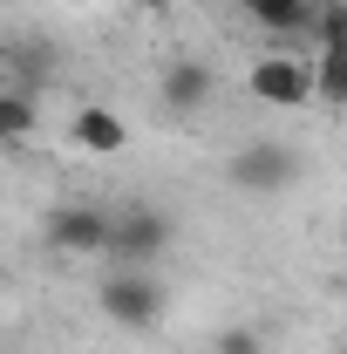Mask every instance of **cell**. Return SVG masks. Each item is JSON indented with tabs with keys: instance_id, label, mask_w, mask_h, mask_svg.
I'll list each match as a JSON object with an SVG mask.
<instances>
[{
	"instance_id": "1",
	"label": "cell",
	"mask_w": 347,
	"mask_h": 354,
	"mask_svg": "<svg viewBox=\"0 0 347 354\" xmlns=\"http://www.w3.org/2000/svg\"><path fill=\"white\" fill-rule=\"evenodd\" d=\"M95 307L102 320H116V327H130V334H150L164 307H171V286L150 272V266H116L102 286H95Z\"/></svg>"
},
{
	"instance_id": "2",
	"label": "cell",
	"mask_w": 347,
	"mask_h": 354,
	"mask_svg": "<svg viewBox=\"0 0 347 354\" xmlns=\"http://www.w3.org/2000/svg\"><path fill=\"white\" fill-rule=\"evenodd\" d=\"M300 150L293 143H279V136H252V143H238L232 150V164H225V184L232 191H245V198H279V191H293L300 184Z\"/></svg>"
},
{
	"instance_id": "3",
	"label": "cell",
	"mask_w": 347,
	"mask_h": 354,
	"mask_svg": "<svg viewBox=\"0 0 347 354\" xmlns=\"http://www.w3.org/2000/svg\"><path fill=\"white\" fill-rule=\"evenodd\" d=\"M252 95H259L265 109H306V102H320V68H313V55H293V48H272L252 62Z\"/></svg>"
},
{
	"instance_id": "4",
	"label": "cell",
	"mask_w": 347,
	"mask_h": 354,
	"mask_svg": "<svg viewBox=\"0 0 347 354\" xmlns=\"http://www.w3.org/2000/svg\"><path fill=\"white\" fill-rule=\"evenodd\" d=\"M109 232H116V212H102V205H55L41 218L48 252H62V259H109Z\"/></svg>"
},
{
	"instance_id": "5",
	"label": "cell",
	"mask_w": 347,
	"mask_h": 354,
	"mask_svg": "<svg viewBox=\"0 0 347 354\" xmlns=\"http://www.w3.org/2000/svg\"><path fill=\"white\" fill-rule=\"evenodd\" d=\"M171 232L177 225L157 212V205H130V212H116V232H109V259L116 266H150L171 252Z\"/></svg>"
},
{
	"instance_id": "6",
	"label": "cell",
	"mask_w": 347,
	"mask_h": 354,
	"mask_svg": "<svg viewBox=\"0 0 347 354\" xmlns=\"http://www.w3.org/2000/svg\"><path fill=\"white\" fill-rule=\"evenodd\" d=\"M313 35H320V55H313V68H320V102H327V109H347V7L341 0H320Z\"/></svg>"
},
{
	"instance_id": "7",
	"label": "cell",
	"mask_w": 347,
	"mask_h": 354,
	"mask_svg": "<svg viewBox=\"0 0 347 354\" xmlns=\"http://www.w3.org/2000/svg\"><path fill=\"white\" fill-rule=\"evenodd\" d=\"M157 95H164L171 116H198L218 95V68L198 62V55H177V62H164V75H157Z\"/></svg>"
},
{
	"instance_id": "8",
	"label": "cell",
	"mask_w": 347,
	"mask_h": 354,
	"mask_svg": "<svg viewBox=\"0 0 347 354\" xmlns=\"http://www.w3.org/2000/svg\"><path fill=\"white\" fill-rule=\"evenodd\" d=\"M238 7L272 41H313V21H320V0H238Z\"/></svg>"
},
{
	"instance_id": "9",
	"label": "cell",
	"mask_w": 347,
	"mask_h": 354,
	"mask_svg": "<svg viewBox=\"0 0 347 354\" xmlns=\"http://www.w3.org/2000/svg\"><path fill=\"white\" fill-rule=\"evenodd\" d=\"M68 136H75V150H88V157H116L130 143V123L116 109H102V102H82L75 123H68Z\"/></svg>"
},
{
	"instance_id": "10",
	"label": "cell",
	"mask_w": 347,
	"mask_h": 354,
	"mask_svg": "<svg viewBox=\"0 0 347 354\" xmlns=\"http://www.w3.org/2000/svg\"><path fill=\"white\" fill-rule=\"evenodd\" d=\"M41 123V88H0V143H21Z\"/></svg>"
},
{
	"instance_id": "11",
	"label": "cell",
	"mask_w": 347,
	"mask_h": 354,
	"mask_svg": "<svg viewBox=\"0 0 347 354\" xmlns=\"http://www.w3.org/2000/svg\"><path fill=\"white\" fill-rule=\"evenodd\" d=\"M212 354H265V341H259V327L232 320V327H218V334H212Z\"/></svg>"
},
{
	"instance_id": "12",
	"label": "cell",
	"mask_w": 347,
	"mask_h": 354,
	"mask_svg": "<svg viewBox=\"0 0 347 354\" xmlns=\"http://www.w3.org/2000/svg\"><path fill=\"white\" fill-rule=\"evenodd\" d=\"M0 75H7V41H0Z\"/></svg>"
},
{
	"instance_id": "13",
	"label": "cell",
	"mask_w": 347,
	"mask_h": 354,
	"mask_svg": "<svg viewBox=\"0 0 347 354\" xmlns=\"http://www.w3.org/2000/svg\"><path fill=\"white\" fill-rule=\"evenodd\" d=\"M341 252H347V232H341Z\"/></svg>"
}]
</instances>
